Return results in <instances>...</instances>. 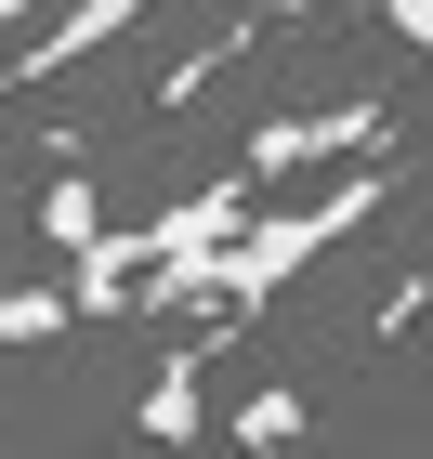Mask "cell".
I'll list each match as a JSON object with an SVG mask.
<instances>
[{
	"label": "cell",
	"instance_id": "obj_4",
	"mask_svg": "<svg viewBox=\"0 0 433 459\" xmlns=\"http://www.w3.org/2000/svg\"><path fill=\"white\" fill-rule=\"evenodd\" d=\"M39 328H66V289H0V342H39Z\"/></svg>",
	"mask_w": 433,
	"mask_h": 459
},
{
	"label": "cell",
	"instance_id": "obj_6",
	"mask_svg": "<svg viewBox=\"0 0 433 459\" xmlns=\"http://www.w3.org/2000/svg\"><path fill=\"white\" fill-rule=\"evenodd\" d=\"M39 223H53V237H92V184L66 171V184H53V197H39Z\"/></svg>",
	"mask_w": 433,
	"mask_h": 459
},
{
	"label": "cell",
	"instance_id": "obj_5",
	"mask_svg": "<svg viewBox=\"0 0 433 459\" xmlns=\"http://www.w3.org/2000/svg\"><path fill=\"white\" fill-rule=\"evenodd\" d=\"M144 433H197V368H171V381L144 394Z\"/></svg>",
	"mask_w": 433,
	"mask_h": 459
},
{
	"label": "cell",
	"instance_id": "obj_3",
	"mask_svg": "<svg viewBox=\"0 0 433 459\" xmlns=\"http://www.w3.org/2000/svg\"><path fill=\"white\" fill-rule=\"evenodd\" d=\"M289 433H302V394H276V381H263L250 407H237V446H289Z\"/></svg>",
	"mask_w": 433,
	"mask_h": 459
},
{
	"label": "cell",
	"instance_id": "obj_2",
	"mask_svg": "<svg viewBox=\"0 0 433 459\" xmlns=\"http://www.w3.org/2000/svg\"><path fill=\"white\" fill-rule=\"evenodd\" d=\"M144 13H158V0H53V13H27V53H13V79H66V66H92V53H106V39H132Z\"/></svg>",
	"mask_w": 433,
	"mask_h": 459
},
{
	"label": "cell",
	"instance_id": "obj_8",
	"mask_svg": "<svg viewBox=\"0 0 433 459\" xmlns=\"http://www.w3.org/2000/svg\"><path fill=\"white\" fill-rule=\"evenodd\" d=\"M27 13H53V0H0V39H13V27H27Z\"/></svg>",
	"mask_w": 433,
	"mask_h": 459
},
{
	"label": "cell",
	"instance_id": "obj_7",
	"mask_svg": "<svg viewBox=\"0 0 433 459\" xmlns=\"http://www.w3.org/2000/svg\"><path fill=\"white\" fill-rule=\"evenodd\" d=\"M394 39L420 53V39H433V0H394Z\"/></svg>",
	"mask_w": 433,
	"mask_h": 459
},
{
	"label": "cell",
	"instance_id": "obj_1",
	"mask_svg": "<svg viewBox=\"0 0 433 459\" xmlns=\"http://www.w3.org/2000/svg\"><path fill=\"white\" fill-rule=\"evenodd\" d=\"M381 197H394V171L368 158V171H342V184H328V197H302V211H263V223H223V249H211V263H197V289H211L223 316H263V302H276V289H302V263H328V249H342V237H355L368 211H381Z\"/></svg>",
	"mask_w": 433,
	"mask_h": 459
},
{
	"label": "cell",
	"instance_id": "obj_9",
	"mask_svg": "<svg viewBox=\"0 0 433 459\" xmlns=\"http://www.w3.org/2000/svg\"><path fill=\"white\" fill-rule=\"evenodd\" d=\"M302 13H316V0H276V27H302Z\"/></svg>",
	"mask_w": 433,
	"mask_h": 459
}]
</instances>
